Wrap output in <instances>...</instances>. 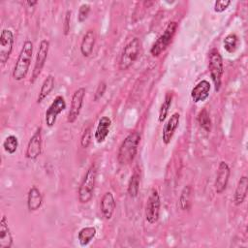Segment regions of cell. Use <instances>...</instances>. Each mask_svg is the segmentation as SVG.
<instances>
[{"mask_svg":"<svg viewBox=\"0 0 248 248\" xmlns=\"http://www.w3.org/2000/svg\"><path fill=\"white\" fill-rule=\"evenodd\" d=\"M140 141V135L139 132H132L123 140L117 152V161L120 165L126 166L134 161Z\"/></svg>","mask_w":248,"mask_h":248,"instance_id":"6da1fadb","label":"cell"},{"mask_svg":"<svg viewBox=\"0 0 248 248\" xmlns=\"http://www.w3.org/2000/svg\"><path fill=\"white\" fill-rule=\"evenodd\" d=\"M32 54L33 43L29 40H26L22 45V47L20 49V52L17 56L16 62L13 70L12 76L15 80L20 81L27 76L32 60Z\"/></svg>","mask_w":248,"mask_h":248,"instance_id":"7a4b0ae2","label":"cell"},{"mask_svg":"<svg viewBox=\"0 0 248 248\" xmlns=\"http://www.w3.org/2000/svg\"><path fill=\"white\" fill-rule=\"evenodd\" d=\"M97 178V168L95 165H91L86 170L84 177L78 187V201L80 203L89 202L94 194Z\"/></svg>","mask_w":248,"mask_h":248,"instance_id":"3957f363","label":"cell"},{"mask_svg":"<svg viewBox=\"0 0 248 248\" xmlns=\"http://www.w3.org/2000/svg\"><path fill=\"white\" fill-rule=\"evenodd\" d=\"M140 46L141 43L138 37H135L128 42V44L124 46L120 56L119 69L121 71L129 69L134 64V62L138 59L140 55Z\"/></svg>","mask_w":248,"mask_h":248,"instance_id":"277c9868","label":"cell"},{"mask_svg":"<svg viewBox=\"0 0 248 248\" xmlns=\"http://www.w3.org/2000/svg\"><path fill=\"white\" fill-rule=\"evenodd\" d=\"M208 69L210 78L214 84V89L216 92H218L221 87V80L224 73V64L223 58L217 49H212L209 53Z\"/></svg>","mask_w":248,"mask_h":248,"instance_id":"5b68a950","label":"cell"},{"mask_svg":"<svg viewBox=\"0 0 248 248\" xmlns=\"http://www.w3.org/2000/svg\"><path fill=\"white\" fill-rule=\"evenodd\" d=\"M177 29V23L175 21H170L168 23L165 31L162 35L159 36V38L154 42L150 48V53L152 56L157 57L159 56L171 43L172 38L176 32Z\"/></svg>","mask_w":248,"mask_h":248,"instance_id":"8992f818","label":"cell"},{"mask_svg":"<svg viewBox=\"0 0 248 248\" xmlns=\"http://www.w3.org/2000/svg\"><path fill=\"white\" fill-rule=\"evenodd\" d=\"M161 201L156 189H152L145 204V219L149 224H155L160 216Z\"/></svg>","mask_w":248,"mask_h":248,"instance_id":"52a82bcc","label":"cell"},{"mask_svg":"<svg viewBox=\"0 0 248 248\" xmlns=\"http://www.w3.org/2000/svg\"><path fill=\"white\" fill-rule=\"evenodd\" d=\"M48 49H49V41L46 39H44L40 42L37 54H36V59L32 71V76H31V83H34L36 79L39 78L45 64L46 61V57L48 54Z\"/></svg>","mask_w":248,"mask_h":248,"instance_id":"ba28073f","label":"cell"},{"mask_svg":"<svg viewBox=\"0 0 248 248\" xmlns=\"http://www.w3.org/2000/svg\"><path fill=\"white\" fill-rule=\"evenodd\" d=\"M14 33L10 29H3L0 34V61L5 65L13 51L14 47Z\"/></svg>","mask_w":248,"mask_h":248,"instance_id":"9c48e42d","label":"cell"},{"mask_svg":"<svg viewBox=\"0 0 248 248\" xmlns=\"http://www.w3.org/2000/svg\"><path fill=\"white\" fill-rule=\"evenodd\" d=\"M66 101L63 96H56L48 108L45 112V121L47 127H52L57 119V116L66 108Z\"/></svg>","mask_w":248,"mask_h":248,"instance_id":"30bf717a","label":"cell"},{"mask_svg":"<svg viewBox=\"0 0 248 248\" xmlns=\"http://www.w3.org/2000/svg\"><path fill=\"white\" fill-rule=\"evenodd\" d=\"M84 96H85V88L83 87H80L74 92L71 100L70 110L67 116V121L69 123H74L78 119L83 105Z\"/></svg>","mask_w":248,"mask_h":248,"instance_id":"8fae6325","label":"cell"},{"mask_svg":"<svg viewBox=\"0 0 248 248\" xmlns=\"http://www.w3.org/2000/svg\"><path fill=\"white\" fill-rule=\"evenodd\" d=\"M230 174H231V170L229 165L225 161H221L217 169L216 178L214 182V189L217 194H222L226 190L229 182Z\"/></svg>","mask_w":248,"mask_h":248,"instance_id":"7c38bea8","label":"cell"},{"mask_svg":"<svg viewBox=\"0 0 248 248\" xmlns=\"http://www.w3.org/2000/svg\"><path fill=\"white\" fill-rule=\"evenodd\" d=\"M42 152V128L39 127L35 133L30 138L26 151H25V157L30 160L37 159Z\"/></svg>","mask_w":248,"mask_h":248,"instance_id":"4fadbf2b","label":"cell"},{"mask_svg":"<svg viewBox=\"0 0 248 248\" xmlns=\"http://www.w3.org/2000/svg\"><path fill=\"white\" fill-rule=\"evenodd\" d=\"M180 121V114L178 112H173L166 124L164 125L163 128V133H162V140L165 144H169L170 140H172V137L179 125Z\"/></svg>","mask_w":248,"mask_h":248,"instance_id":"5bb4252c","label":"cell"},{"mask_svg":"<svg viewBox=\"0 0 248 248\" xmlns=\"http://www.w3.org/2000/svg\"><path fill=\"white\" fill-rule=\"evenodd\" d=\"M210 88H211V84L209 83L208 80L202 79L199 81L191 90V98L193 102L197 104V103L205 101L209 96Z\"/></svg>","mask_w":248,"mask_h":248,"instance_id":"9a60e30c","label":"cell"},{"mask_svg":"<svg viewBox=\"0 0 248 248\" xmlns=\"http://www.w3.org/2000/svg\"><path fill=\"white\" fill-rule=\"evenodd\" d=\"M115 206H116V203H115L113 194L111 192H106L103 195L100 202V209L103 217L107 220L111 219L115 210Z\"/></svg>","mask_w":248,"mask_h":248,"instance_id":"2e32d148","label":"cell"},{"mask_svg":"<svg viewBox=\"0 0 248 248\" xmlns=\"http://www.w3.org/2000/svg\"><path fill=\"white\" fill-rule=\"evenodd\" d=\"M111 126V120L108 116H102L99 121L98 125L96 127L94 138L98 143H102L106 140L109 134V129Z\"/></svg>","mask_w":248,"mask_h":248,"instance_id":"e0dca14e","label":"cell"},{"mask_svg":"<svg viewBox=\"0 0 248 248\" xmlns=\"http://www.w3.org/2000/svg\"><path fill=\"white\" fill-rule=\"evenodd\" d=\"M95 41H96V35L94 30L90 29L83 35L79 48H80L81 54L84 57H88L92 54L93 48L95 46Z\"/></svg>","mask_w":248,"mask_h":248,"instance_id":"ac0fdd59","label":"cell"},{"mask_svg":"<svg viewBox=\"0 0 248 248\" xmlns=\"http://www.w3.org/2000/svg\"><path fill=\"white\" fill-rule=\"evenodd\" d=\"M13 245V236L8 226V221L5 215L0 221V248H11Z\"/></svg>","mask_w":248,"mask_h":248,"instance_id":"d6986e66","label":"cell"},{"mask_svg":"<svg viewBox=\"0 0 248 248\" xmlns=\"http://www.w3.org/2000/svg\"><path fill=\"white\" fill-rule=\"evenodd\" d=\"M43 204V196L41 191L36 187L32 186L27 194V208L29 211L38 210Z\"/></svg>","mask_w":248,"mask_h":248,"instance_id":"ffe728a7","label":"cell"},{"mask_svg":"<svg viewBox=\"0 0 248 248\" xmlns=\"http://www.w3.org/2000/svg\"><path fill=\"white\" fill-rule=\"evenodd\" d=\"M247 189H248V178L246 175H242L239 178L234 190L233 202L235 205L238 206L243 203L247 195Z\"/></svg>","mask_w":248,"mask_h":248,"instance_id":"44dd1931","label":"cell"},{"mask_svg":"<svg viewBox=\"0 0 248 248\" xmlns=\"http://www.w3.org/2000/svg\"><path fill=\"white\" fill-rule=\"evenodd\" d=\"M54 84H55V79L54 77L52 75H48L43 81L38 97H37V103L40 104L42 103L49 94L50 92L53 90L54 88Z\"/></svg>","mask_w":248,"mask_h":248,"instance_id":"7402d4cb","label":"cell"},{"mask_svg":"<svg viewBox=\"0 0 248 248\" xmlns=\"http://www.w3.org/2000/svg\"><path fill=\"white\" fill-rule=\"evenodd\" d=\"M96 228L95 227H84L79 230L78 232V240L80 244V246H87L90 241L95 237L96 235Z\"/></svg>","mask_w":248,"mask_h":248,"instance_id":"603a6c76","label":"cell"},{"mask_svg":"<svg viewBox=\"0 0 248 248\" xmlns=\"http://www.w3.org/2000/svg\"><path fill=\"white\" fill-rule=\"evenodd\" d=\"M140 172L138 171L137 169H135L133 174L130 177L129 183H128V194L131 198H136L139 194L140 191Z\"/></svg>","mask_w":248,"mask_h":248,"instance_id":"cb8c5ba5","label":"cell"},{"mask_svg":"<svg viewBox=\"0 0 248 248\" xmlns=\"http://www.w3.org/2000/svg\"><path fill=\"white\" fill-rule=\"evenodd\" d=\"M191 200H192V187L190 185H186L183 187L180 197H179V206L182 210H189L191 207Z\"/></svg>","mask_w":248,"mask_h":248,"instance_id":"d4e9b609","label":"cell"},{"mask_svg":"<svg viewBox=\"0 0 248 248\" xmlns=\"http://www.w3.org/2000/svg\"><path fill=\"white\" fill-rule=\"evenodd\" d=\"M171 102H172V94L170 92H168L165 96V99L160 107V109H159V115H158V121L160 123L164 122L168 116V113H169V110H170V108L171 106Z\"/></svg>","mask_w":248,"mask_h":248,"instance_id":"484cf974","label":"cell"},{"mask_svg":"<svg viewBox=\"0 0 248 248\" xmlns=\"http://www.w3.org/2000/svg\"><path fill=\"white\" fill-rule=\"evenodd\" d=\"M197 121L199 125L203 129L205 132L209 133L211 130V119L209 117V113L206 108H202L197 116Z\"/></svg>","mask_w":248,"mask_h":248,"instance_id":"4316f807","label":"cell"},{"mask_svg":"<svg viewBox=\"0 0 248 248\" xmlns=\"http://www.w3.org/2000/svg\"><path fill=\"white\" fill-rule=\"evenodd\" d=\"M18 147V139L15 135L8 136L3 141V148L8 154H14Z\"/></svg>","mask_w":248,"mask_h":248,"instance_id":"83f0119b","label":"cell"},{"mask_svg":"<svg viewBox=\"0 0 248 248\" xmlns=\"http://www.w3.org/2000/svg\"><path fill=\"white\" fill-rule=\"evenodd\" d=\"M237 44H238V38L233 33L227 35L223 42L224 48L229 53H232L235 51V49L237 47Z\"/></svg>","mask_w":248,"mask_h":248,"instance_id":"f1b7e54d","label":"cell"},{"mask_svg":"<svg viewBox=\"0 0 248 248\" xmlns=\"http://www.w3.org/2000/svg\"><path fill=\"white\" fill-rule=\"evenodd\" d=\"M89 13H90V6L87 3L81 4L78 13V21L80 23L84 22L88 17Z\"/></svg>","mask_w":248,"mask_h":248,"instance_id":"f546056e","label":"cell"},{"mask_svg":"<svg viewBox=\"0 0 248 248\" xmlns=\"http://www.w3.org/2000/svg\"><path fill=\"white\" fill-rule=\"evenodd\" d=\"M91 137H92V134H91V127H87L83 133H82V136H81V139H80V145L83 147V148H87L88 145L90 144L91 142Z\"/></svg>","mask_w":248,"mask_h":248,"instance_id":"4dcf8cb0","label":"cell"},{"mask_svg":"<svg viewBox=\"0 0 248 248\" xmlns=\"http://www.w3.org/2000/svg\"><path fill=\"white\" fill-rule=\"evenodd\" d=\"M231 1L230 0H220V1H215L214 2V6H213V9H214V12L215 13H222L224 11H226L229 6L231 5Z\"/></svg>","mask_w":248,"mask_h":248,"instance_id":"1f68e13d","label":"cell"},{"mask_svg":"<svg viewBox=\"0 0 248 248\" xmlns=\"http://www.w3.org/2000/svg\"><path fill=\"white\" fill-rule=\"evenodd\" d=\"M106 89H107V83L105 81H101L97 88H96V91H95V94H94V101H99L105 94L106 92Z\"/></svg>","mask_w":248,"mask_h":248,"instance_id":"d6a6232c","label":"cell"},{"mask_svg":"<svg viewBox=\"0 0 248 248\" xmlns=\"http://www.w3.org/2000/svg\"><path fill=\"white\" fill-rule=\"evenodd\" d=\"M71 16L72 12L68 10L64 16V22H63V33L65 36H67L70 33V27H71Z\"/></svg>","mask_w":248,"mask_h":248,"instance_id":"836d02e7","label":"cell"},{"mask_svg":"<svg viewBox=\"0 0 248 248\" xmlns=\"http://www.w3.org/2000/svg\"><path fill=\"white\" fill-rule=\"evenodd\" d=\"M26 3H27V5H29L30 7H33V6H35V5L38 4V1H27Z\"/></svg>","mask_w":248,"mask_h":248,"instance_id":"e575fe53","label":"cell"}]
</instances>
